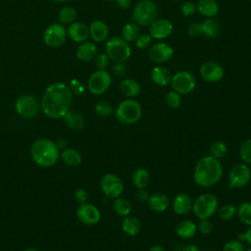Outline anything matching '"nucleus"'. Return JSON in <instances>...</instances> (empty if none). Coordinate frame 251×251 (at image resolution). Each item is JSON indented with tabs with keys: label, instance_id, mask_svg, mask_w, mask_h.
<instances>
[{
	"label": "nucleus",
	"instance_id": "1",
	"mask_svg": "<svg viewBox=\"0 0 251 251\" xmlns=\"http://www.w3.org/2000/svg\"><path fill=\"white\" fill-rule=\"evenodd\" d=\"M72 100L73 93L70 87L66 83L55 82L46 88L40 106L49 118L60 119L70 111Z\"/></svg>",
	"mask_w": 251,
	"mask_h": 251
},
{
	"label": "nucleus",
	"instance_id": "2",
	"mask_svg": "<svg viewBox=\"0 0 251 251\" xmlns=\"http://www.w3.org/2000/svg\"><path fill=\"white\" fill-rule=\"evenodd\" d=\"M223 166L220 160L212 156H204L200 158L193 170L194 182L204 188L216 185L223 176Z\"/></svg>",
	"mask_w": 251,
	"mask_h": 251
},
{
	"label": "nucleus",
	"instance_id": "3",
	"mask_svg": "<svg viewBox=\"0 0 251 251\" xmlns=\"http://www.w3.org/2000/svg\"><path fill=\"white\" fill-rule=\"evenodd\" d=\"M33 161L41 167L54 165L59 158V149L56 144L46 138L36 140L30 149Z\"/></svg>",
	"mask_w": 251,
	"mask_h": 251
},
{
	"label": "nucleus",
	"instance_id": "4",
	"mask_svg": "<svg viewBox=\"0 0 251 251\" xmlns=\"http://www.w3.org/2000/svg\"><path fill=\"white\" fill-rule=\"evenodd\" d=\"M142 108L139 102L132 98L123 100L115 110L116 119L123 125H133L139 121Z\"/></svg>",
	"mask_w": 251,
	"mask_h": 251
},
{
	"label": "nucleus",
	"instance_id": "5",
	"mask_svg": "<svg viewBox=\"0 0 251 251\" xmlns=\"http://www.w3.org/2000/svg\"><path fill=\"white\" fill-rule=\"evenodd\" d=\"M132 22L139 26H149L157 19L158 6L153 0H140L132 9Z\"/></svg>",
	"mask_w": 251,
	"mask_h": 251
},
{
	"label": "nucleus",
	"instance_id": "6",
	"mask_svg": "<svg viewBox=\"0 0 251 251\" xmlns=\"http://www.w3.org/2000/svg\"><path fill=\"white\" fill-rule=\"evenodd\" d=\"M219 199L212 193H203L193 200L192 212L199 220L210 219L217 213Z\"/></svg>",
	"mask_w": 251,
	"mask_h": 251
},
{
	"label": "nucleus",
	"instance_id": "7",
	"mask_svg": "<svg viewBox=\"0 0 251 251\" xmlns=\"http://www.w3.org/2000/svg\"><path fill=\"white\" fill-rule=\"evenodd\" d=\"M105 51L110 60L114 63H125L131 55L129 43L119 36H115L107 40L105 44Z\"/></svg>",
	"mask_w": 251,
	"mask_h": 251
},
{
	"label": "nucleus",
	"instance_id": "8",
	"mask_svg": "<svg viewBox=\"0 0 251 251\" xmlns=\"http://www.w3.org/2000/svg\"><path fill=\"white\" fill-rule=\"evenodd\" d=\"M251 179V170L245 163L234 165L228 173L227 186L230 189H238L246 186Z\"/></svg>",
	"mask_w": 251,
	"mask_h": 251
},
{
	"label": "nucleus",
	"instance_id": "9",
	"mask_svg": "<svg viewBox=\"0 0 251 251\" xmlns=\"http://www.w3.org/2000/svg\"><path fill=\"white\" fill-rule=\"evenodd\" d=\"M170 84L172 89L178 92L180 95H187L195 89L196 79L190 72L181 70L172 75Z\"/></svg>",
	"mask_w": 251,
	"mask_h": 251
},
{
	"label": "nucleus",
	"instance_id": "10",
	"mask_svg": "<svg viewBox=\"0 0 251 251\" xmlns=\"http://www.w3.org/2000/svg\"><path fill=\"white\" fill-rule=\"evenodd\" d=\"M112 83V76L106 70H97L88 78L87 86L92 94L100 95L105 93Z\"/></svg>",
	"mask_w": 251,
	"mask_h": 251
},
{
	"label": "nucleus",
	"instance_id": "11",
	"mask_svg": "<svg viewBox=\"0 0 251 251\" xmlns=\"http://www.w3.org/2000/svg\"><path fill=\"white\" fill-rule=\"evenodd\" d=\"M15 107L18 114L25 119H31L35 117L38 114L40 108L37 99L34 96L28 94L21 95L16 100Z\"/></svg>",
	"mask_w": 251,
	"mask_h": 251
},
{
	"label": "nucleus",
	"instance_id": "12",
	"mask_svg": "<svg viewBox=\"0 0 251 251\" xmlns=\"http://www.w3.org/2000/svg\"><path fill=\"white\" fill-rule=\"evenodd\" d=\"M101 189L103 193L112 199L120 197L124 191V183L120 176L115 174H106L101 178Z\"/></svg>",
	"mask_w": 251,
	"mask_h": 251
},
{
	"label": "nucleus",
	"instance_id": "13",
	"mask_svg": "<svg viewBox=\"0 0 251 251\" xmlns=\"http://www.w3.org/2000/svg\"><path fill=\"white\" fill-rule=\"evenodd\" d=\"M147 55L151 62L157 65H161L172 59L174 55V49L170 44L166 42H158L148 48Z\"/></svg>",
	"mask_w": 251,
	"mask_h": 251
},
{
	"label": "nucleus",
	"instance_id": "14",
	"mask_svg": "<svg viewBox=\"0 0 251 251\" xmlns=\"http://www.w3.org/2000/svg\"><path fill=\"white\" fill-rule=\"evenodd\" d=\"M67 38V30L61 24H52L45 29L43 40L49 47L61 46Z\"/></svg>",
	"mask_w": 251,
	"mask_h": 251
},
{
	"label": "nucleus",
	"instance_id": "15",
	"mask_svg": "<svg viewBox=\"0 0 251 251\" xmlns=\"http://www.w3.org/2000/svg\"><path fill=\"white\" fill-rule=\"evenodd\" d=\"M148 27H149L148 33L151 35V37L153 39H158V40L166 39L172 34L174 30L173 23L169 19H165V18H157L150 24Z\"/></svg>",
	"mask_w": 251,
	"mask_h": 251
},
{
	"label": "nucleus",
	"instance_id": "16",
	"mask_svg": "<svg viewBox=\"0 0 251 251\" xmlns=\"http://www.w3.org/2000/svg\"><path fill=\"white\" fill-rule=\"evenodd\" d=\"M224 68L215 61L204 62L200 67V76L207 82H218L224 77Z\"/></svg>",
	"mask_w": 251,
	"mask_h": 251
},
{
	"label": "nucleus",
	"instance_id": "17",
	"mask_svg": "<svg viewBox=\"0 0 251 251\" xmlns=\"http://www.w3.org/2000/svg\"><path fill=\"white\" fill-rule=\"evenodd\" d=\"M76 216L82 224L87 226L96 225L101 218V214L98 208L89 203L81 204L76 211Z\"/></svg>",
	"mask_w": 251,
	"mask_h": 251
},
{
	"label": "nucleus",
	"instance_id": "18",
	"mask_svg": "<svg viewBox=\"0 0 251 251\" xmlns=\"http://www.w3.org/2000/svg\"><path fill=\"white\" fill-rule=\"evenodd\" d=\"M192 205H193L192 198L190 197L189 194L185 192H180L176 194L174 197V200L172 203L174 212L179 216H184L189 214L192 211Z\"/></svg>",
	"mask_w": 251,
	"mask_h": 251
},
{
	"label": "nucleus",
	"instance_id": "19",
	"mask_svg": "<svg viewBox=\"0 0 251 251\" xmlns=\"http://www.w3.org/2000/svg\"><path fill=\"white\" fill-rule=\"evenodd\" d=\"M68 34L73 41L82 43L87 40L89 36V29L85 24L81 22H74L69 26Z\"/></svg>",
	"mask_w": 251,
	"mask_h": 251
},
{
	"label": "nucleus",
	"instance_id": "20",
	"mask_svg": "<svg viewBox=\"0 0 251 251\" xmlns=\"http://www.w3.org/2000/svg\"><path fill=\"white\" fill-rule=\"evenodd\" d=\"M172 74L170 70L162 65L155 66L150 74L152 81L159 86H167L171 83L172 80Z\"/></svg>",
	"mask_w": 251,
	"mask_h": 251
},
{
	"label": "nucleus",
	"instance_id": "21",
	"mask_svg": "<svg viewBox=\"0 0 251 251\" xmlns=\"http://www.w3.org/2000/svg\"><path fill=\"white\" fill-rule=\"evenodd\" d=\"M149 208L156 213L165 212L170 206V199L164 192H155L150 195L148 201Z\"/></svg>",
	"mask_w": 251,
	"mask_h": 251
},
{
	"label": "nucleus",
	"instance_id": "22",
	"mask_svg": "<svg viewBox=\"0 0 251 251\" xmlns=\"http://www.w3.org/2000/svg\"><path fill=\"white\" fill-rule=\"evenodd\" d=\"M89 35L95 42H103L108 38L109 29L107 25L100 20L93 21L88 26Z\"/></svg>",
	"mask_w": 251,
	"mask_h": 251
},
{
	"label": "nucleus",
	"instance_id": "23",
	"mask_svg": "<svg viewBox=\"0 0 251 251\" xmlns=\"http://www.w3.org/2000/svg\"><path fill=\"white\" fill-rule=\"evenodd\" d=\"M176 233L179 238L190 239L197 232V226L191 220H182L176 226Z\"/></svg>",
	"mask_w": 251,
	"mask_h": 251
},
{
	"label": "nucleus",
	"instance_id": "24",
	"mask_svg": "<svg viewBox=\"0 0 251 251\" xmlns=\"http://www.w3.org/2000/svg\"><path fill=\"white\" fill-rule=\"evenodd\" d=\"M196 10L204 18H215L219 13V4L216 0H198Z\"/></svg>",
	"mask_w": 251,
	"mask_h": 251
},
{
	"label": "nucleus",
	"instance_id": "25",
	"mask_svg": "<svg viewBox=\"0 0 251 251\" xmlns=\"http://www.w3.org/2000/svg\"><path fill=\"white\" fill-rule=\"evenodd\" d=\"M97 54H98L97 46L94 43L89 41L82 42L76 49V57L80 61H84V62H88L95 59Z\"/></svg>",
	"mask_w": 251,
	"mask_h": 251
},
{
	"label": "nucleus",
	"instance_id": "26",
	"mask_svg": "<svg viewBox=\"0 0 251 251\" xmlns=\"http://www.w3.org/2000/svg\"><path fill=\"white\" fill-rule=\"evenodd\" d=\"M120 91L126 98H133L141 91L140 84L133 78H124L120 83Z\"/></svg>",
	"mask_w": 251,
	"mask_h": 251
},
{
	"label": "nucleus",
	"instance_id": "27",
	"mask_svg": "<svg viewBox=\"0 0 251 251\" xmlns=\"http://www.w3.org/2000/svg\"><path fill=\"white\" fill-rule=\"evenodd\" d=\"M122 229L123 231L129 235V236H135L140 232L141 229V223L139 219H137L134 216H131L130 214L124 217L122 221Z\"/></svg>",
	"mask_w": 251,
	"mask_h": 251
},
{
	"label": "nucleus",
	"instance_id": "28",
	"mask_svg": "<svg viewBox=\"0 0 251 251\" xmlns=\"http://www.w3.org/2000/svg\"><path fill=\"white\" fill-rule=\"evenodd\" d=\"M202 35L207 38H216L221 32V25L215 18H206L201 23Z\"/></svg>",
	"mask_w": 251,
	"mask_h": 251
},
{
	"label": "nucleus",
	"instance_id": "29",
	"mask_svg": "<svg viewBox=\"0 0 251 251\" xmlns=\"http://www.w3.org/2000/svg\"><path fill=\"white\" fill-rule=\"evenodd\" d=\"M150 174L144 168L135 169L131 175V181L136 188H146L150 183Z\"/></svg>",
	"mask_w": 251,
	"mask_h": 251
},
{
	"label": "nucleus",
	"instance_id": "30",
	"mask_svg": "<svg viewBox=\"0 0 251 251\" xmlns=\"http://www.w3.org/2000/svg\"><path fill=\"white\" fill-rule=\"evenodd\" d=\"M65 122L67 124V126L75 130H79L81 129L84 125H85V121L83 116L76 111H72L70 110L66 115H65Z\"/></svg>",
	"mask_w": 251,
	"mask_h": 251
},
{
	"label": "nucleus",
	"instance_id": "31",
	"mask_svg": "<svg viewBox=\"0 0 251 251\" xmlns=\"http://www.w3.org/2000/svg\"><path fill=\"white\" fill-rule=\"evenodd\" d=\"M122 38L126 42H134L140 34V26L134 22L126 24L121 31Z\"/></svg>",
	"mask_w": 251,
	"mask_h": 251
},
{
	"label": "nucleus",
	"instance_id": "32",
	"mask_svg": "<svg viewBox=\"0 0 251 251\" xmlns=\"http://www.w3.org/2000/svg\"><path fill=\"white\" fill-rule=\"evenodd\" d=\"M113 211L119 217H126L131 212V204L128 200L123 197H118L114 199L113 202Z\"/></svg>",
	"mask_w": 251,
	"mask_h": 251
},
{
	"label": "nucleus",
	"instance_id": "33",
	"mask_svg": "<svg viewBox=\"0 0 251 251\" xmlns=\"http://www.w3.org/2000/svg\"><path fill=\"white\" fill-rule=\"evenodd\" d=\"M61 157L63 159V161L71 167H75L78 166L81 163V156L79 154V152L74 148H68L65 149L62 154Z\"/></svg>",
	"mask_w": 251,
	"mask_h": 251
},
{
	"label": "nucleus",
	"instance_id": "34",
	"mask_svg": "<svg viewBox=\"0 0 251 251\" xmlns=\"http://www.w3.org/2000/svg\"><path fill=\"white\" fill-rule=\"evenodd\" d=\"M236 211H237V207L234 204H230V203L224 204L222 206H219L217 210L218 218L224 222L230 221L236 216Z\"/></svg>",
	"mask_w": 251,
	"mask_h": 251
},
{
	"label": "nucleus",
	"instance_id": "35",
	"mask_svg": "<svg viewBox=\"0 0 251 251\" xmlns=\"http://www.w3.org/2000/svg\"><path fill=\"white\" fill-rule=\"evenodd\" d=\"M236 216L245 226H251V202H243L237 207Z\"/></svg>",
	"mask_w": 251,
	"mask_h": 251
},
{
	"label": "nucleus",
	"instance_id": "36",
	"mask_svg": "<svg viewBox=\"0 0 251 251\" xmlns=\"http://www.w3.org/2000/svg\"><path fill=\"white\" fill-rule=\"evenodd\" d=\"M209 153H210V156L220 160V159L224 158L226 155V153H227V146H226V144L224 141H221V140L214 141L210 145Z\"/></svg>",
	"mask_w": 251,
	"mask_h": 251
},
{
	"label": "nucleus",
	"instance_id": "37",
	"mask_svg": "<svg viewBox=\"0 0 251 251\" xmlns=\"http://www.w3.org/2000/svg\"><path fill=\"white\" fill-rule=\"evenodd\" d=\"M58 18L61 24H72L76 18V11L74 7L66 6L60 10Z\"/></svg>",
	"mask_w": 251,
	"mask_h": 251
},
{
	"label": "nucleus",
	"instance_id": "38",
	"mask_svg": "<svg viewBox=\"0 0 251 251\" xmlns=\"http://www.w3.org/2000/svg\"><path fill=\"white\" fill-rule=\"evenodd\" d=\"M95 113L100 117H108L114 112L113 105L106 100H101L95 104L94 107Z\"/></svg>",
	"mask_w": 251,
	"mask_h": 251
},
{
	"label": "nucleus",
	"instance_id": "39",
	"mask_svg": "<svg viewBox=\"0 0 251 251\" xmlns=\"http://www.w3.org/2000/svg\"><path fill=\"white\" fill-rule=\"evenodd\" d=\"M165 101L169 108L177 109L181 105V95L178 92L172 89L167 92Z\"/></svg>",
	"mask_w": 251,
	"mask_h": 251
},
{
	"label": "nucleus",
	"instance_id": "40",
	"mask_svg": "<svg viewBox=\"0 0 251 251\" xmlns=\"http://www.w3.org/2000/svg\"><path fill=\"white\" fill-rule=\"evenodd\" d=\"M239 157L243 163L251 165V138L246 139L239 147Z\"/></svg>",
	"mask_w": 251,
	"mask_h": 251
},
{
	"label": "nucleus",
	"instance_id": "41",
	"mask_svg": "<svg viewBox=\"0 0 251 251\" xmlns=\"http://www.w3.org/2000/svg\"><path fill=\"white\" fill-rule=\"evenodd\" d=\"M152 40L153 38L149 33H140L137 39L134 41V43L138 49L144 50L152 45Z\"/></svg>",
	"mask_w": 251,
	"mask_h": 251
},
{
	"label": "nucleus",
	"instance_id": "42",
	"mask_svg": "<svg viewBox=\"0 0 251 251\" xmlns=\"http://www.w3.org/2000/svg\"><path fill=\"white\" fill-rule=\"evenodd\" d=\"M223 251H245L243 241L239 239H230L224 244Z\"/></svg>",
	"mask_w": 251,
	"mask_h": 251
},
{
	"label": "nucleus",
	"instance_id": "43",
	"mask_svg": "<svg viewBox=\"0 0 251 251\" xmlns=\"http://www.w3.org/2000/svg\"><path fill=\"white\" fill-rule=\"evenodd\" d=\"M196 226H197V231L205 235L211 233L214 228L213 223L210 219H201L199 220V223Z\"/></svg>",
	"mask_w": 251,
	"mask_h": 251
},
{
	"label": "nucleus",
	"instance_id": "44",
	"mask_svg": "<svg viewBox=\"0 0 251 251\" xmlns=\"http://www.w3.org/2000/svg\"><path fill=\"white\" fill-rule=\"evenodd\" d=\"M110 58L106 53L97 54L95 57V66L98 70H107L110 66Z\"/></svg>",
	"mask_w": 251,
	"mask_h": 251
},
{
	"label": "nucleus",
	"instance_id": "45",
	"mask_svg": "<svg viewBox=\"0 0 251 251\" xmlns=\"http://www.w3.org/2000/svg\"><path fill=\"white\" fill-rule=\"evenodd\" d=\"M196 11V4L191 1H184L180 6V13L184 17H190Z\"/></svg>",
	"mask_w": 251,
	"mask_h": 251
},
{
	"label": "nucleus",
	"instance_id": "46",
	"mask_svg": "<svg viewBox=\"0 0 251 251\" xmlns=\"http://www.w3.org/2000/svg\"><path fill=\"white\" fill-rule=\"evenodd\" d=\"M186 32L190 37H198L202 35L201 24L198 22H193L187 25Z\"/></svg>",
	"mask_w": 251,
	"mask_h": 251
},
{
	"label": "nucleus",
	"instance_id": "47",
	"mask_svg": "<svg viewBox=\"0 0 251 251\" xmlns=\"http://www.w3.org/2000/svg\"><path fill=\"white\" fill-rule=\"evenodd\" d=\"M70 89L72 91L73 94L75 95H81L84 92V87L81 84V82L76 79V78H73L70 82Z\"/></svg>",
	"mask_w": 251,
	"mask_h": 251
},
{
	"label": "nucleus",
	"instance_id": "48",
	"mask_svg": "<svg viewBox=\"0 0 251 251\" xmlns=\"http://www.w3.org/2000/svg\"><path fill=\"white\" fill-rule=\"evenodd\" d=\"M111 70H112V73H113L115 75H117V76H123V75H125L126 74V72H127V68H126V66L125 63H115V64L112 66Z\"/></svg>",
	"mask_w": 251,
	"mask_h": 251
},
{
	"label": "nucleus",
	"instance_id": "49",
	"mask_svg": "<svg viewBox=\"0 0 251 251\" xmlns=\"http://www.w3.org/2000/svg\"><path fill=\"white\" fill-rule=\"evenodd\" d=\"M150 197L149 192L146 190V188H137L136 192H135V198L141 202V203H145L148 201Z\"/></svg>",
	"mask_w": 251,
	"mask_h": 251
},
{
	"label": "nucleus",
	"instance_id": "50",
	"mask_svg": "<svg viewBox=\"0 0 251 251\" xmlns=\"http://www.w3.org/2000/svg\"><path fill=\"white\" fill-rule=\"evenodd\" d=\"M75 199L76 202L80 203V204H83V203H86L87 199H88V193L86 190L82 189V188H79L77 189L75 192Z\"/></svg>",
	"mask_w": 251,
	"mask_h": 251
},
{
	"label": "nucleus",
	"instance_id": "51",
	"mask_svg": "<svg viewBox=\"0 0 251 251\" xmlns=\"http://www.w3.org/2000/svg\"><path fill=\"white\" fill-rule=\"evenodd\" d=\"M237 239L241 241H245L248 245L251 246V226H248V228L244 232L239 233L237 235Z\"/></svg>",
	"mask_w": 251,
	"mask_h": 251
},
{
	"label": "nucleus",
	"instance_id": "52",
	"mask_svg": "<svg viewBox=\"0 0 251 251\" xmlns=\"http://www.w3.org/2000/svg\"><path fill=\"white\" fill-rule=\"evenodd\" d=\"M117 5L124 10H127L131 5V0H116Z\"/></svg>",
	"mask_w": 251,
	"mask_h": 251
},
{
	"label": "nucleus",
	"instance_id": "53",
	"mask_svg": "<svg viewBox=\"0 0 251 251\" xmlns=\"http://www.w3.org/2000/svg\"><path fill=\"white\" fill-rule=\"evenodd\" d=\"M181 251H201L200 248L195 244H187L185 245Z\"/></svg>",
	"mask_w": 251,
	"mask_h": 251
},
{
	"label": "nucleus",
	"instance_id": "54",
	"mask_svg": "<svg viewBox=\"0 0 251 251\" xmlns=\"http://www.w3.org/2000/svg\"><path fill=\"white\" fill-rule=\"evenodd\" d=\"M55 144H56V146L58 147V149L66 148V146H67V141H66L65 139H59Z\"/></svg>",
	"mask_w": 251,
	"mask_h": 251
},
{
	"label": "nucleus",
	"instance_id": "55",
	"mask_svg": "<svg viewBox=\"0 0 251 251\" xmlns=\"http://www.w3.org/2000/svg\"><path fill=\"white\" fill-rule=\"evenodd\" d=\"M148 251H165L164 247L160 244H155V245H152Z\"/></svg>",
	"mask_w": 251,
	"mask_h": 251
},
{
	"label": "nucleus",
	"instance_id": "56",
	"mask_svg": "<svg viewBox=\"0 0 251 251\" xmlns=\"http://www.w3.org/2000/svg\"><path fill=\"white\" fill-rule=\"evenodd\" d=\"M25 251H38V250L35 249V248H27V249H25Z\"/></svg>",
	"mask_w": 251,
	"mask_h": 251
},
{
	"label": "nucleus",
	"instance_id": "57",
	"mask_svg": "<svg viewBox=\"0 0 251 251\" xmlns=\"http://www.w3.org/2000/svg\"><path fill=\"white\" fill-rule=\"evenodd\" d=\"M55 2H65V1H68V0H53Z\"/></svg>",
	"mask_w": 251,
	"mask_h": 251
},
{
	"label": "nucleus",
	"instance_id": "58",
	"mask_svg": "<svg viewBox=\"0 0 251 251\" xmlns=\"http://www.w3.org/2000/svg\"><path fill=\"white\" fill-rule=\"evenodd\" d=\"M245 251H251V247H249V248H247V249H245Z\"/></svg>",
	"mask_w": 251,
	"mask_h": 251
},
{
	"label": "nucleus",
	"instance_id": "59",
	"mask_svg": "<svg viewBox=\"0 0 251 251\" xmlns=\"http://www.w3.org/2000/svg\"><path fill=\"white\" fill-rule=\"evenodd\" d=\"M105 1H114V0H105Z\"/></svg>",
	"mask_w": 251,
	"mask_h": 251
},
{
	"label": "nucleus",
	"instance_id": "60",
	"mask_svg": "<svg viewBox=\"0 0 251 251\" xmlns=\"http://www.w3.org/2000/svg\"><path fill=\"white\" fill-rule=\"evenodd\" d=\"M173 1H179V0H173Z\"/></svg>",
	"mask_w": 251,
	"mask_h": 251
},
{
	"label": "nucleus",
	"instance_id": "61",
	"mask_svg": "<svg viewBox=\"0 0 251 251\" xmlns=\"http://www.w3.org/2000/svg\"><path fill=\"white\" fill-rule=\"evenodd\" d=\"M209 251H213V250H209Z\"/></svg>",
	"mask_w": 251,
	"mask_h": 251
}]
</instances>
